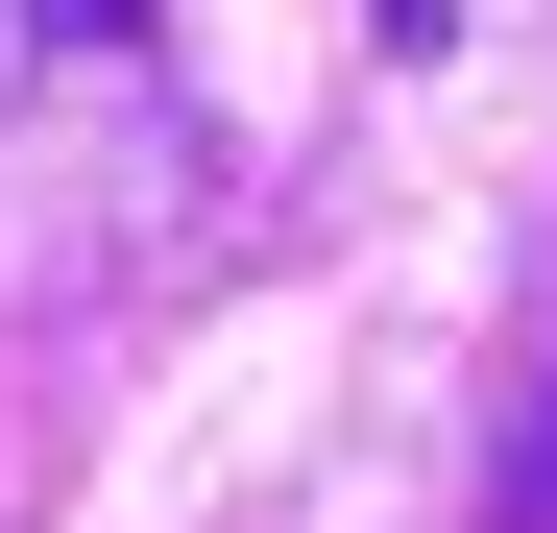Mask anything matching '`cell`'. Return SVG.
<instances>
[{"label":"cell","instance_id":"cell-1","mask_svg":"<svg viewBox=\"0 0 557 533\" xmlns=\"http://www.w3.org/2000/svg\"><path fill=\"white\" fill-rule=\"evenodd\" d=\"M485 533H557V412L509 436V485H485Z\"/></svg>","mask_w":557,"mask_h":533},{"label":"cell","instance_id":"cell-2","mask_svg":"<svg viewBox=\"0 0 557 533\" xmlns=\"http://www.w3.org/2000/svg\"><path fill=\"white\" fill-rule=\"evenodd\" d=\"M25 25H49V49H146L170 0H25Z\"/></svg>","mask_w":557,"mask_h":533}]
</instances>
